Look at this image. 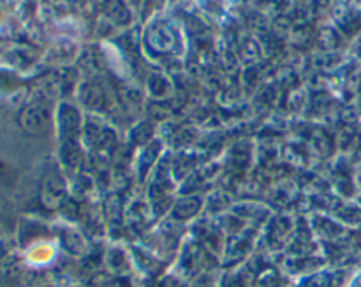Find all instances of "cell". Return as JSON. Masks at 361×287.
Segmentation results:
<instances>
[{
  "label": "cell",
  "instance_id": "cell-1",
  "mask_svg": "<svg viewBox=\"0 0 361 287\" xmlns=\"http://www.w3.org/2000/svg\"><path fill=\"white\" fill-rule=\"evenodd\" d=\"M9 250H11L9 242L4 238H0V264H2L4 261H6V257L9 256Z\"/></svg>",
  "mask_w": 361,
  "mask_h": 287
}]
</instances>
